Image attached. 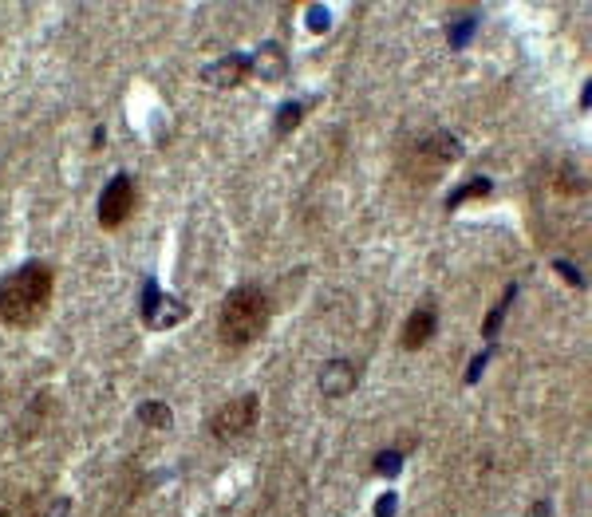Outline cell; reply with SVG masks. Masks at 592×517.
Segmentation results:
<instances>
[{
    "label": "cell",
    "instance_id": "cell-1",
    "mask_svg": "<svg viewBox=\"0 0 592 517\" xmlns=\"http://www.w3.org/2000/svg\"><path fill=\"white\" fill-rule=\"evenodd\" d=\"M51 288H56L51 268L40 261H28L24 268H16L13 277L0 281V320L8 328H32L48 313Z\"/></svg>",
    "mask_w": 592,
    "mask_h": 517
},
{
    "label": "cell",
    "instance_id": "cell-2",
    "mask_svg": "<svg viewBox=\"0 0 592 517\" xmlns=\"http://www.w3.org/2000/svg\"><path fill=\"white\" fill-rule=\"evenodd\" d=\"M269 324V301L257 285H241L225 296L222 313H217V340L225 348H249Z\"/></svg>",
    "mask_w": 592,
    "mask_h": 517
},
{
    "label": "cell",
    "instance_id": "cell-3",
    "mask_svg": "<svg viewBox=\"0 0 592 517\" xmlns=\"http://www.w3.org/2000/svg\"><path fill=\"white\" fill-rule=\"evenodd\" d=\"M459 159V142L451 134H427V139H414L411 142V159L403 162V174L414 182H431L442 167Z\"/></svg>",
    "mask_w": 592,
    "mask_h": 517
},
{
    "label": "cell",
    "instance_id": "cell-4",
    "mask_svg": "<svg viewBox=\"0 0 592 517\" xmlns=\"http://www.w3.org/2000/svg\"><path fill=\"white\" fill-rule=\"evenodd\" d=\"M257 411H261L257 395H241V399L225 403L222 411H214V415H210V434H214V439H222V442L241 439V434H249L257 427Z\"/></svg>",
    "mask_w": 592,
    "mask_h": 517
},
{
    "label": "cell",
    "instance_id": "cell-5",
    "mask_svg": "<svg viewBox=\"0 0 592 517\" xmlns=\"http://www.w3.org/2000/svg\"><path fill=\"white\" fill-rule=\"evenodd\" d=\"M131 210H134V182L119 174V178L107 182V190L99 198V225L103 230H119L131 217Z\"/></svg>",
    "mask_w": 592,
    "mask_h": 517
},
{
    "label": "cell",
    "instance_id": "cell-6",
    "mask_svg": "<svg viewBox=\"0 0 592 517\" xmlns=\"http://www.w3.org/2000/svg\"><path fill=\"white\" fill-rule=\"evenodd\" d=\"M320 387H324V395H348L351 387H356V367L348 364V359H332V364L320 371Z\"/></svg>",
    "mask_w": 592,
    "mask_h": 517
},
{
    "label": "cell",
    "instance_id": "cell-7",
    "mask_svg": "<svg viewBox=\"0 0 592 517\" xmlns=\"http://www.w3.org/2000/svg\"><path fill=\"white\" fill-rule=\"evenodd\" d=\"M431 336H434V313H431V308H423V313H414L407 324H403V340H399V344L407 348V351H414V348L427 344Z\"/></svg>",
    "mask_w": 592,
    "mask_h": 517
},
{
    "label": "cell",
    "instance_id": "cell-8",
    "mask_svg": "<svg viewBox=\"0 0 592 517\" xmlns=\"http://www.w3.org/2000/svg\"><path fill=\"white\" fill-rule=\"evenodd\" d=\"M245 68H249L245 59H225L222 68H210V84H237L233 71H245Z\"/></svg>",
    "mask_w": 592,
    "mask_h": 517
},
{
    "label": "cell",
    "instance_id": "cell-9",
    "mask_svg": "<svg viewBox=\"0 0 592 517\" xmlns=\"http://www.w3.org/2000/svg\"><path fill=\"white\" fill-rule=\"evenodd\" d=\"M139 415L147 419L150 427H170V407H162V403H147V407H142Z\"/></svg>",
    "mask_w": 592,
    "mask_h": 517
},
{
    "label": "cell",
    "instance_id": "cell-10",
    "mask_svg": "<svg viewBox=\"0 0 592 517\" xmlns=\"http://www.w3.org/2000/svg\"><path fill=\"white\" fill-rule=\"evenodd\" d=\"M486 190H490V182H486V178H478V182H470V186H462V190L451 198V205H459L462 198H470V194H486Z\"/></svg>",
    "mask_w": 592,
    "mask_h": 517
},
{
    "label": "cell",
    "instance_id": "cell-11",
    "mask_svg": "<svg viewBox=\"0 0 592 517\" xmlns=\"http://www.w3.org/2000/svg\"><path fill=\"white\" fill-rule=\"evenodd\" d=\"M399 462H403L399 454H395V450H387V454H383V458H376V470H379V474H387V478H391V474L399 470Z\"/></svg>",
    "mask_w": 592,
    "mask_h": 517
},
{
    "label": "cell",
    "instance_id": "cell-12",
    "mask_svg": "<svg viewBox=\"0 0 592 517\" xmlns=\"http://www.w3.org/2000/svg\"><path fill=\"white\" fill-rule=\"evenodd\" d=\"M391 510H395V498L387 494V498H383V502L376 505V513H379V517H391Z\"/></svg>",
    "mask_w": 592,
    "mask_h": 517
}]
</instances>
